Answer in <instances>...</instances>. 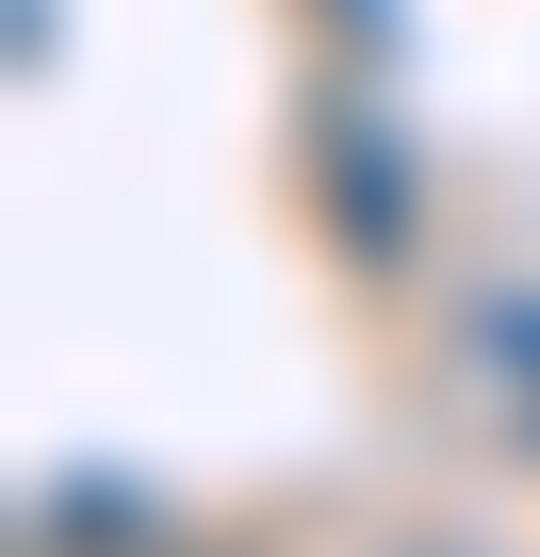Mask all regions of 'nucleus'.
I'll return each instance as SVG.
<instances>
[{"label":"nucleus","instance_id":"obj_1","mask_svg":"<svg viewBox=\"0 0 540 557\" xmlns=\"http://www.w3.org/2000/svg\"><path fill=\"white\" fill-rule=\"evenodd\" d=\"M328 164H344V197H361V246H393V164H377V132H361V115L328 132Z\"/></svg>","mask_w":540,"mask_h":557}]
</instances>
